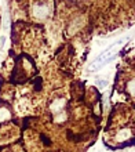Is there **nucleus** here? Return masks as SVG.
Segmentation results:
<instances>
[{
  "label": "nucleus",
  "instance_id": "1",
  "mask_svg": "<svg viewBox=\"0 0 135 152\" xmlns=\"http://www.w3.org/2000/svg\"><path fill=\"white\" fill-rule=\"evenodd\" d=\"M65 108H66V100H65V98H55V100L51 102V105H50V111H51L54 115L65 111Z\"/></svg>",
  "mask_w": 135,
  "mask_h": 152
},
{
  "label": "nucleus",
  "instance_id": "5",
  "mask_svg": "<svg viewBox=\"0 0 135 152\" xmlns=\"http://www.w3.org/2000/svg\"><path fill=\"white\" fill-rule=\"evenodd\" d=\"M4 42H6V36H1V39H0V46L1 47L4 46Z\"/></svg>",
  "mask_w": 135,
  "mask_h": 152
},
{
  "label": "nucleus",
  "instance_id": "4",
  "mask_svg": "<svg viewBox=\"0 0 135 152\" xmlns=\"http://www.w3.org/2000/svg\"><path fill=\"white\" fill-rule=\"evenodd\" d=\"M95 84H97V87H99V88H105L109 84V82H107L106 79H97V82H95Z\"/></svg>",
  "mask_w": 135,
  "mask_h": 152
},
{
  "label": "nucleus",
  "instance_id": "3",
  "mask_svg": "<svg viewBox=\"0 0 135 152\" xmlns=\"http://www.w3.org/2000/svg\"><path fill=\"white\" fill-rule=\"evenodd\" d=\"M65 120H68V112L66 109L65 111H62V112H58L54 115V122L55 123H64Z\"/></svg>",
  "mask_w": 135,
  "mask_h": 152
},
{
  "label": "nucleus",
  "instance_id": "2",
  "mask_svg": "<svg viewBox=\"0 0 135 152\" xmlns=\"http://www.w3.org/2000/svg\"><path fill=\"white\" fill-rule=\"evenodd\" d=\"M126 90H127V93L131 97H135V77H132V79H130L127 82V84H126Z\"/></svg>",
  "mask_w": 135,
  "mask_h": 152
}]
</instances>
